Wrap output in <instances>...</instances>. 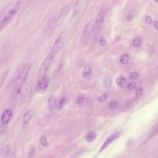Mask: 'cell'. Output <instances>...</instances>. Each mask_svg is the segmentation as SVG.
<instances>
[{
	"mask_svg": "<svg viewBox=\"0 0 158 158\" xmlns=\"http://www.w3.org/2000/svg\"><path fill=\"white\" fill-rule=\"evenodd\" d=\"M67 37V33L62 31L59 34L54 43L51 51L55 55L59 52L63 47Z\"/></svg>",
	"mask_w": 158,
	"mask_h": 158,
	"instance_id": "cell-1",
	"label": "cell"
},
{
	"mask_svg": "<svg viewBox=\"0 0 158 158\" xmlns=\"http://www.w3.org/2000/svg\"><path fill=\"white\" fill-rule=\"evenodd\" d=\"M55 56V54L54 53L50 52L43 62L39 71L40 75L41 77L46 75V73Z\"/></svg>",
	"mask_w": 158,
	"mask_h": 158,
	"instance_id": "cell-2",
	"label": "cell"
},
{
	"mask_svg": "<svg viewBox=\"0 0 158 158\" xmlns=\"http://www.w3.org/2000/svg\"><path fill=\"white\" fill-rule=\"evenodd\" d=\"M31 67V64L29 63L23 67L17 77L15 89L20 88L23 85Z\"/></svg>",
	"mask_w": 158,
	"mask_h": 158,
	"instance_id": "cell-3",
	"label": "cell"
},
{
	"mask_svg": "<svg viewBox=\"0 0 158 158\" xmlns=\"http://www.w3.org/2000/svg\"><path fill=\"white\" fill-rule=\"evenodd\" d=\"M120 135V133L118 131H116L110 136L106 140L100 148V151H102L110 143H111L117 138Z\"/></svg>",
	"mask_w": 158,
	"mask_h": 158,
	"instance_id": "cell-4",
	"label": "cell"
},
{
	"mask_svg": "<svg viewBox=\"0 0 158 158\" xmlns=\"http://www.w3.org/2000/svg\"><path fill=\"white\" fill-rule=\"evenodd\" d=\"M94 24L92 21L88 22L85 26L83 32V37L85 39H87L91 35L93 30Z\"/></svg>",
	"mask_w": 158,
	"mask_h": 158,
	"instance_id": "cell-5",
	"label": "cell"
},
{
	"mask_svg": "<svg viewBox=\"0 0 158 158\" xmlns=\"http://www.w3.org/2000/svg\"><path fill=\"white\" fill-rule=\"evenodd\" d=\"M12 111L10 109L6 110L2 113L1 119L2 122L4 124H7L9 122L12 115Z\"/></svg>",
	"mask_w": 158,
	"mask_h": 158,
	"instance_id": "cell-6",
	"label": "cell"
},
{
	"mask_svg": "<svg viewBox=\"0 0 158 158\" xmlns=\"http://www.w3.org/2000/svg\"><path fill=\"white\" fill-rule=\"evenodd\" d=\"M49 81V79L47 75L41 77L38 81V87L41 90L45 89L48 87Z\"/></svg>",
	"mask_w": 158,
	"mask_h": 158,
	"instance_id": "cell-7",
	"label": "cell"
},
{
	"mask_svg": "<svg viewBox=\"0 0 158 158\" xmlns=\"http://www.w3.org/2000/svg\"><path fill=\"white\" fill-rule=\"evenodd\" d=\"M34 114L32 110L26 111L24 114L23 116V123L24 124H27L31 120Z\"/></svg>",
	"mask_w": 158,
	"mask_h": 158,
	"instance_id": "cell-8",
	"label": "cell"
},
{
	"mask_svg": "<svg viewBox=\"0 0 158 158\" xmlns=\"http://www.w3.org/2000/svg\"><path fill=\"white\" fill-rule=\"evenodd\" d=\"M81 1H77L76 2L73 12L72 16L75 17L79 13L81 8Z\"/></svg>",
	"mask_w": 158,
	"mask_h": 158,
	"instance_id": "cell-9",
	"label": "cell"
},
{
	"mask_svg": "<svg viewBox=\"0 0 158 158\" xmlns=\"http://www.w3.org/2000/svg\"><path fill=\"white\" fill-rule=\"evenodd\" d=\"M57 98L55 95H51L48 98V102L49 108L52 109L55 106L57 102Z\"/></svg>",
	"mask_w": 158,
	"mask_h": 158,
	"instance_id": "cell-10",
	"label": "cell"
},
{
	"mask_svg": "<svg viewBox=\"0 0 158 158\" xmlns=\"http://www.w3.org/2000/svg\"><path fill=\"white\" fill-rule=\"evenodd\" d=\"M116 82L118 86L122 87L125 85L126 82V78L123 75H120L117 77Z\"/></svg>",
	"mask_w": 158,
	"mask_h": 158,
	"instance_id": "cell-11",
	"label": "cell"
},
{
	"mask_svg": "<svg viewBox=\"0 0 158 158\" xmlns=\"http://www.w3.org/2000/svg\"><path fill=\"white\" fill-rule=\"evenodd\" d=\"M11 19L8 16L6 15L0 22V32L7 25Z\"/></svg>",
	"mask_w": 158,
	"mask_h": 158,
	"instance_id": "cell-12",
	"label": "cell"
},
{
	"mask_svg": "<svg viewBox=\"0 0 158 158\" xmlns=\"http://www.w3.org/2000/svg\"><path fill=\"white\" fill-rule=\"evenodd\" d=\"M10 70H6L0 77V89L3 85L10 73Z\"/></svg>",
	"mask_w": 158,
	"mask_h": 158,
	"instance_id": "cell-13",
	"label": "cell"
},
{
	"mask_svg": "<svg viewBox=\"0 0 158 158\" xmlns=\"http://www.w3.org/2000/svg\"><path fill=\"white\" fill-rule=\"evenodd\" d=\"M96 137V133L94 131H91L89 132L86 136V141L89 142L93 141Z\"/></svg>",
	"mask_w": 158,
	"mask_h": 158,
	"instance_id": "cell-14",
	"label": "cell"
},
{
	"mask_svg": "<svg viewBox=\"0 0 158 158\" xmlns=\"http://www.w3.org/2000/svg\"><path fill=\"white\" fill-rule=\"evenodd\" d=\"M91 71L90 67L88 65L85 66L82 72V75L83 77H86L89 75Z\"/></svg>",
	"mask_w": 158,
	"mask_h": 158,
	"instance_id": "cell-15",
	"label": "cell"
},
{
	"mask_svg": "<svg viewBox=\"0 0 158 158\" xmlns=\"http://www.w3.org/2000/svg\"><path fill=\"white\" fill-rule=\"evenodd\" d=\"M129 56L127 55H123L120 58V61L123 64H127Z\"/></svg>",
	"mask_w": 158,
	"mask_h": 158,
	"instance_id": "cell-16",
	"label": "cell"
},
{
	"mask_svg": "<svg viewBox=\"0 0 158 158\" xmlns=\"http://www.w3.org/2000/svg\"><path fill=\"white\" fill-rule=\"evenodd\" d=\"M104 15L102 13H100L98 15L96 19V23H100L102 22L104 19Z\"/></svg>",
	"mask_w": 158,
	"mask_h": 158,
	"instance_id": "cell-17",
	"label": "cell"
},
{
	"mask_svg": "<svg viewBox=\"0 0 158 158\" xmlns=\"http://www.w3.org/2000/svg\"><path fill=\"white\" fill-rule=\"evenodd\" d=\"M143 92V89L142 87L141 86H139L138 87L136 90L135 91V95L137 97H140Z\"/></svg>",
	"mask_w": 158,
	"mask_h": 158,
	"instance_id": "cell-18",
	"label": "cell"
},
{
	"mask_svg": "<svg viewBox=\"0 0 158 158\" xmlns=\"http://www.w3.org/2000/svg\"><path fill=\"white\" fill-rule=\"evenodd\" d=\"M118 106V103L116 101H112L109 104V107L111 110L115 109Z\"/></svg>",
	"mask_w": 158,
	"mask_h": 158,
	"instance_id": "cell-19",
	"label": "cell"
},
{
	"mask_svg": "<svg viewBox=\"0 0 158 158\" xmlns=\"http://www.w3.org/2000/svg\"><path fill=\"white\" fill-rule=\"evenodd\" d=\"M132 43L135 46L138 47L140 46L141 45V41L139 38H136L133 40Z\"/></svg>",
	"mask_w": 158,
	"mask_h": 158,
	"instance_id": "cell-20",
	"label": "cell"
},
{
	"mask_svg": "<svg viewBox=\"0 0 158 158\" xmlns=\"http://www.w3.org/2000/svg\"><path fill=\"white\" fill-rule=\"evenodd\" d=\"M136 86V84L135 82H131L129 83L127 85V88L130 90L135 89Z\"/></svg>",
	"mask_w": 158,
	"mask_h": 158,
	"instance_id": "cell-21",
	"label": "cell"
},
{
	"mask_svg": "<svg viewBox=\"0 0 158 158\" xmlns=\"http://www.w3.org/2000/svg\"><path fill=\"white\" fill-rule=\"evenodd\" d=\"M40 143L43 145H45L47 144V140L46 137L44 135L41 136L40 139Z\"/></svg>",
	"mask_w": 158,
	"mask_h": 158,
	"instance_id": "cell-22",
	"label": "cell"
},
{
	"mask_svg": "<svg viewBox=\"0 0 158 158\" xmlns=\"http://www.w3.org/2000/svg\"><path fill=\"white\" fill-rule=\"evenodd\" d=\"M64 100V98H62L59 100L58 104V108L59 109H61L63 107Z\"/></svg>",
	"mask_w": 158,
	"mask_h": 158,
	"instance_id": "cell-23",
	"label": "cell"
},
{
	"mask_svg": "<svg viewBox=\"0 0 158 158\" xmlns=\"http://www.w3.org/2000/svg\"><path fill=\"white\" fill-rule=\"evenodd\" d=\"M130 76L131 78L135 79L138 77L139 73L136 72H133L131 73Z\"/></svg>",
	"mask_w": 158,
	"mask_h": 158,
	"instance_id": "cell-24",
	"label": "cell"
},
{
	"mask_svg": "<svg viewBox=\"0 0 158 158\" xmlns=\"http://www.w3.org/2000/svg\"><path fill=\"white\" fill-rule=\"evenodd\" d=\"M107 98V95L106 94H103L99 97L98 100L100 102H103Z\"/></svg>",
	"mask_w": 158,
	"mask_h": 158,
	"instance_id": "cell-25",
	"label": "cell"
},
{
	"mask_svg": "<svg viewBox=\"0 0 158 158\" xmlns=\"http://www.w3.org/2000/svg\"><path fill=\"white\" fill-rule=\"evenodd\" d=\"M100 45L102 46H105L106 44V41L103 37H101L99 39Z\"/></svg>",
	"mask_w": 158,
	"mask_h": 158,
	"instance_id": "cell-26",
	"label": "cell"
},
{
	"mask_svg": "<svg viewBox=\"0 0 158 158\" xmlns=\"http://www.w3.org/2000/svg\"><path fill=\"white\" fill-rule=\"evenodd\" d=\"M84 100V98L82 96H79L77 99V102L79 104H81Z\"/></svg>",
	"mask_w": 158,
	"mask_h": 158,
	"instance_id": "cell-27",
	"label": "cell"
},
{
	"mask_svg": "<svg viewBox=\"0 0 158 158\" xmlns=\"http://www.w3.org/2000/svg\"><path fill=\"white\" fill-rule=\"evenodd\" d=\"M145 22L148 24H150L152 23V21L151 18L149 16H147L145 18Z\"/></svg>",
	"mask_w": 158,
	"mask_h": 158,
	"instance_id": "cell-28",
	"label": "cell"
},
{
	"mask_svg": "<svg viewBox=\"0 0 158 158\" xmlns=\"http://www.w3.org/2000/svg\"><path fill=\"white\" fill-rule=\"evenodd\" d=\"M158 132V127H157L152 132L151 136L153 137L157 134Z\"/></svg>",
	"mask_w": 158,
	"mask_h": 158,
	"instance_id": "cell-29",
	"label": "cell"
},
{
	"mask_svg": "<svg viewBox=\"0 0 158 158\" xmlns=\"http://www.w3.org/2000/svg\"><path fill=\"white\" fill-rule=\"evenodd\" d=\"M35 151V148H32L31 149L28 156L29 158L33 156L34 154Z\"/></svg>",
	"mask_w": 158,
	"mask_h": 158,
	"instance_id": "cell-30",
	"label": "cell"
},
{
	"mask_svg": "<svg viewBox=\"0 0 158 158\" xmlns=\"http://www.w3.org/2000/svg\"><path fill=\"white\" fill-rule=\"evenodd\" d=\"M4 127L2 125H0V135L2 134L4 131Z\"/></svg>",
	"mask_w": 158,
	"mask_h": 158,
	"instance_id": "cell-31",
	"label": "cell"
},
{
	"mask_svg": "<svg viewBox=\"0 0 158 158\" xmlns=\"http://www.w3.org/2000/svg\"><path fill=\"white\" fill-rule=\"evenodd\" d=\"M127 18L128 20H130L132 18V17L131 15H129L127 16Z\"/></svg>",
	"mask_w": 158,
	"mask_h": 158,
	"instance_id": "cell-32",
	"label": "cell"
},
{
	"mask_svg": "<svg viewBox=\"0 0 158 158\" xmlns=\"http://www.w3.org/2000/svg\"><path fill=\"white\" fill-rule=\"evenodd\" d=\"M155 27V28L157 29V27H158V22H156L155 24H154Z\"/></svg>",
	"mask_w": 158,
	"mask_h": 158,
	"instance_id": "cell-33",
	"label": "cell"
}]
</instances>
